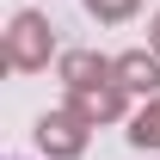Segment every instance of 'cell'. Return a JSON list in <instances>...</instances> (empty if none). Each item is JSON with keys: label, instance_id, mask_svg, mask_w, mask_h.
Here are the masks:
<instances>
[{"label": "cell", "instance_id": "obj_2", "mask_svg": "<svg viewBox=\"0 0 160 160\" xmlns=\"http://www.w3.org/2000/svg\"><path fill=\"white\" fill-rule=\"evenodd\" d=\"M86 136H92V123L80 117L74 105L37 117V148H43V160H80V154H86Z\"/></svg>", "mask_w": 160, "mask_h": 160}, {"label": "cell", "instance_id": "obj_5", "mask_svg": "<svg viewBox=\"0 0 160 160\" xmlns=\"http://www.w3.org/2000/svg\"><path fill=\"white\" fill-rule=\"evenodd\" d=\"M117 80L129 86V92H148V99H154L160 92V56L154 49H123L117 56Z\"/></svg>", "mask_w": 160, "mask_h": 160}, {"label": "cell", "instance_id": "obj_1", "mask_svg": "<svg viewBox=\"0 0 160 160\" xmlns=\"http://www.w3.org/2000/svg\"><path fill=\"white\" fill-rule=\"evenodd\" d=\"M49 56H56V25L43 12H31V6L12 12L6 37H0V62L19 68V74H37V68H49Z\"/></svg>", "mask_w": 160, "mask_h": 160}, {"label": "cell", "instance_id": "obj_6", "mask_svg": "<svg viewBox=\"0 0 160 160\" xmlns=\"http://www.w3.org/2000/svg\"><path fill=\"white\" fill-rule=\"evenodd\" d=\"M129 142H136V148H160V92L129 117Z\"/></svg>", "mask_w": 160, "mask_h": 160}, {"label": "cell", "instance_id": "obj_4", "mask_svg": "<svg viewBox=\"0 0 160 160\" xmlns=\"http://www.w3.org/2000/svg\"><path fill=\"white\" fill-rule=\"evenodd\" d=\"M62 86H99V80H117V56H99V49H62L56 56Z\"/></svg>", "mask_w": 160, "mask_h": 160}, {"label": "cell", "instance_id": "obj_3", "mask_svg": "<svg viewBox=\"0 0 160 160\" xmlns=\"http://www.w3.org/2000/svg\"><path fill=\"white\" fill-rule=\"evenodd\" d=\"M68 105H74L80 117L92 123V129H99V123H117L123 111H129V86H123V80H99V86H68Z\"/></svg>", "mask_w": 160, "mask_h": 160}, {"label": "cell", "instance_id": "obj_7", "mask_svg": "<svg viewBox=\"0 0 160 160\" xmlns=\"http://www.w3.org/2000/svg\"><path fill=\"white\" fill-rule=\"evenodd\" d=\"M80 6H86V12H92L99 25H123V19H129V12L142 6V0H80Z\"/></svg>", "mask_w": 160, "mask_h": 160}, {"label": "cell", "instance_id": "obj_8", "mask_svg": "<svg viewBox=\"0 0 160 160\" xmlns=\"http://www.w3.org/2000/svg\"><path fill=\"white\" fill-rule=\"evenodd\" d=\"M148 49H154V56H160V12H154V19H148Z\"/></svg>", "mask_w": 160, "mask_h": 160}]
</instances>
